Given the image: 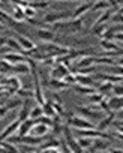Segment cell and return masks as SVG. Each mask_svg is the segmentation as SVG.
<instances>
[{"label": "cell", "mask_w": 123, "mask_h": 153, "mask_svg": "<svg viewBox=\"0 0 123 153\" xmlns=\"http://www.w3.org/2000/svg\"><path fill=\"white\" fill-rule=\"evenodd\" d=\"M69 72L68 66L63 65V63H56L53 65L51 68V72H50V78H57V80H61L63 76Z\"/></svg>", "instance_id": "5b68a950"}, {"label": "cell", "mask_w": 123, "mask_h": 153, "mask_svg": "<svg viewBox=\"0 0 123 153\" xmlns=\"http://www.w3.org/2000/svg\"><path fill=\"white\" fill-rule=\"evenodd\" d=\"M11 72H17V74H30V68L27 65V62H21V63H17V65H12L11 68Z\"/></svg>", "instance_id": "d6986e66"}, {"label": "cell", "mask_w": 123, "mask_h": 153, "mask_svg": "<svg viewBox=\"0 0 123 153\" xmlns=\"http://www.w3.org/2000/svg\"><path fill=\"white\" fill-rule=\"evenodd\" d=\"M30 102H32V98H26L24 102L21 104L23 107H21V110H20V113H18V120H20V122H24V120L30 119V117H29V116H30V108H32Z\"/></svg>", "instance_id": "8fae6325"}, {"label": "cell", "mask_w": 123, "mask_h": 153, "mask_svg": "<svg viewBox=\"0 0 123 153\" xmlns=\"http://www.w3.org/2000/svg\"><path fill=\"white\" fill-rule=\"evenodd\" d=\"M17 41H18V44H20V47H21V50H23V54H26L27 51H30V50H33L36 45H35V42L32 41V39H29V38H26V36H17Z\"/></svg>", "instance_id": "5bb4252c"}, {"label": "cell", "mask_w": 123, "mask_h": 153, "mask_svg": "<svg viewBox=\"0 0 123 153\" xmlns=\"http://www.w3.org/2000/svg\"><path fill=\"white\" fill-rule=\"evenodd\" d=\"M95 63H105V65H116V62L113 59H110L108 56L105 57H95Z\"/></svg>", "instance_id": "f35d334b"}, {"label": "cell", "mask_w": 123, "mask_h": 153, "mask_svg": "<svg viewBox=\"0 0 123 153\" xmlns=\"http://www.w3.org/2000/svg\"><path fill=\"white\" fill-rule=\"evenodd\" d=\"M48 89H51L53 92H60V90H66V89H69L71 86L69 84H66L63 80H57V78H50V81L45 84Z\"/></svg>", "instance_id": "ba28073f"}, {"label": "cell", "mask_w": 123, "mask_h": 153, "mask_svg": "<svg viewBox=\"0 0 123 153\" xmlns=\"http://www.w3.org/2000/svg\"><path fill=\"white\" fill-rule=\"evenodd\" d=\"M42 111H44V114H45V116H48V117H53V116L56 114V111H54V108H53L51 101H45V102L42 104Z\"/></svg>", "instance_id": "83f0119b"}, {"label": "cell", "mask_w": 123, "mask_h": 153, "mask_svg": "<svg viewBox=\"0 0 123 153\" xmlns=\"http://www.w3.org/2000/svg\"><path fill=\"white\" fill-rule=\"evenodd\" d=\"M5 44H6V38H0V48H2Z\"/></svg>", "instance_id": "bcb514c9"}, {"label": "cell", "mask_w": 123, "mask_h": 153, "mask_svg": "<svg viewBox=\"0 0 123 153\" xmlns=\"http://www.w3.org/2000/svg\"><path fill=\"white\" fill-rule=\"evenodd\" d=\"M108 29V26H107V23H102V24H96V26H92V30H93V33L95 35H102L105 30Z\"/></svg>", "instance_id": "8d00e7d4"}, {"label": "cell", "mask_w": 123, "mask_h": 153, "mask_svg": "<svg viewBox=\"0 0 123 153\" xmlns=\"http://www.w3.org/2000/svg\"><path fill=\"white\" fill-rule=\"evenodd\" d=\"M20 120L18 119H15V120H12L6 128H5V131L2 132V134H0V141H2V140H6L9 135H12V134H15L17 131H18V126H20Z\"/></svg>", "instance_id": "7c38bea8"}, {"label": "cell", "mask_w": 123, "mask_h": 153, "mask_svg": "<svg viewBox=\"0 0 123 153\" xmlns=\"http://www.w3.org/2000/svg\"><path fill=\"white\" fill-rule=\"evenodd\" d=\"M72 87L77 93H81V95H92L95 92V87H92V86H81V84L75 83V84H72Z\"/></svg>", "instance_id": "7402d4cb"}, {"label": "cell", "mask_w": 123, "mask_h": 153, "mask_svg": "<svg viewBox=\"0 0 123 153\" xmlns=\"http://www.w3.org/2000/svg\"><path fill=\"white\" fill-rule=\"evenodd\" d=\"M44 114V111H42V105H36V107H32L30 108V119H38V117H41Z\"/></svg>", "instance_id": "4dcf8cb0"}, {"label": "cell", "mask_w": 123, "mask_h": 153, "mask_svg": "<svg viewBox=\"0 0 123 153\" xmlns=\"http://www.w3.org/2000/svg\"><path fill=\"white\" fill-rule=\"evenodd\" d=\"M23 12H24V17H26V18H33L35 14H36V12H35V8H32L30 5L24 6V8H23Z\"/></svg>", "instance_id": "74e56055"}, {"label": "cell", "mask_w": 123, "mask_h": 153, "mask_svg": "<svg viewBox=\"0 0 123 153\" xmlns=\"http://www.w3.org/2000/svg\"><path fill=\"white\" fill-rule=\"evenodd\" d=\"M15 95L18 96V98H33V92L32 90H29V89H24V87H20L17 92H15Z\"/></svg>", "instance_id": "1f68e13d"}, {"label": "cell", "mask_w": 123, "mask_h": 153, "mask_svg": "<svg viewBox=\"0 0 123 153\" xmlns=\"http://www.w3.org/2000/svg\"><path fill=\"white\" fill-rule=\"evenodd\" d=\"M20 87H21V80L18 78V76H9L8 78V89L17 92Z\"/></svg>", "instance_id": "d4e9b609"}, {"label": "cell", "mask_w": 123, "mask_h": 153, "mask_svg": "<svg viewBox=\"0 0 123 153\" xmlns=\"http://www.w3.org/2000/svg\"><path fill=\"white\" fill-rule=\"evenodd\" d=\"M12 9H14V12H12V18H14L15 21H23V20H26V17H24V12H23V8H21V6L14 5V6H12Z\"/></svg>", "instance_id": "484cf974"}, {"label": "cell", "mask_w": 123, "mask_h": 153, "mask_svg": "<svg viewBox=\"0 0 123 153\" xmlns=\"http://www.w3.org/2000/svg\"><path fill=\"white\" fill-rule=\"evenodd\" d=\"M113 92L116 93V96H120L123 95V89H122V83H116V86H113Z\"/></svg>", "instance_id": "ee69618b"}, {"label": "cell", "mask_w": 123, "mask_h": 153, "mask_svg": "<svg viewBox=\"0 0 123 153\" xmlns=\"http://www.w3.org/2000/svg\"><path fill=\"white\" fill-rule=\"evenodd\" d=\"M104 96H105V95H102V93L93 92V93L90 95V102H92V104H99V102L104 99Z\"/></svg>", "instance_id": "60d3db41"}, {"label": "cell", "mask_w": 123, "mask_h": 153, "mask_svg": "<svg viewBox=\"0 0 123 153\" xmlns=\"http://www.w3.org/2000/svg\"><path fill=\"white\" fill-rule=\"evenodd\" d=\"M38 38L44 42H54L57 39L56 33L53 30H48V29H39L38 30Z\"/></svg>", "instance_id": "9a60e30c"}, {"label": "cell", "mask_w": 123, "mask_h": 153, "mask_svg": "<svg viewBox=\"0 0 123 153\" xmlns=\"http://www.w3.org/2000/svg\"><path fill=\"white\" fill-rule=\"evenodd\" d=\"M5 45L8 47V50H12L14 53H21L23 54V50H21V47H20V44H18V41L15 38H6Z\"/></svg>", "instance_id": "44dd1931"}, {"label": "cell", "mask_w": 123, "mask_h": 153, "mask_svg": "<svg viewBox=\"0 0 123 153\" xmlns=\"http://www.w3.org/2000/svg\"><path fill=\"white\" fill-rule=\"evenodd\" d=\"M11 68H12V65H9V63L5 62L3 59H0V75L9 74V72H11Z\"/></svg>", "instance_id": "d590c367"}, {"label": "cell", "mask_w": 123, "mask_h": 153, "mask_svg": "<svg viewBox=\"0 0 123 153\" xmlns=\"http://www.w3.org/2000/svg\"><path fill=\"white\" fill-rule=\"evenodd\" d=\"M6 113H8V108H6L5 105H0V120H2V119H5Z\"/></svg>", "instance_id": "f6af8a7d"}, {"label": "cell", "mask_w": 123, "mask_h": 153, "mask_svg": "<svg viewBox=\"0 0 123 153\" xmlns=\"http://www.w3.org/2000/svg\"><path fill=\"white\" fill-rule=\"evenodd\" d=\"M18 152H38V147H35V146H29V144H23V143H20V147H18Z\"/></svg>", "instance_id": "b9f144b4"}, {"label": "cell", "mask_w": 123, "mask_h": 153, "mask_svg": "<svg viewBox=\"0 0 123 153\" xmlns=\"http://www.w3.org/2000/svg\"><path fill=\"white\" fill-rule=\"evenodd\" d=\"M0 76H2V75H0Z\"/></svg>", "instance_id": "c3c4849f"}, {"label": "cell", "mask_w": 123, "mask_h": 153, "mask_svg": "<svg viewBox=\"0 0 123 153\" xmlns=\"http://www.w3.org/2000/svg\"><path fill=\"white\" fill-rule=\"evenodd\" d=\"M107 104H108L110 110H113V111H120L122 110V98L120 96H114V98L108 99Z\"/></svg>", "instance_id": "603a6c76"}, {"label": "cell", "mask_w": 123, "mask_h": 153, "mask_svg": "<svg viewBox=\"0 0 123 153\" xmlns=\"http://www.w3.org/2000/svg\"><path fill=\"white\" fill-rule=\"evenodd\" d=\"M96 78L110 83H122V75H108V74H98Z\"/></svg>", "instance_id": "ffe728a7"}, {"label": "cell", "mask_w": 123, "mask_h": 153, "mask_svg": "<svg viewBox=\"0 0 123 153\" xmlns=\"http://www.w3.org/2000/svg\"><path fill=\"white\" fill-rule=\"evenodd\" d=\"M54 30H59L61 33H78L83 30V20L72 18V20H61L53 24Z\"/></svg>", "instance_id": "6da1fadb"}, {"label": "cell", "mask_w": 123, "mask_h": 153, "mask_svg": "<svg viewBox=\"0 0 123 153\" xmlns=\"http://www.w3.org/2000/svg\"><path fill=\"white\" fill-rule=\"evenodd\" d=\"M92 141H93V138H87V137H80V138L77 140L78 146H80L83 150H89V147L92 146Z\"/></svg>", "instance_id": "f546056e"}, {"label": "cell", "mask_w": 123, "mask_h": 153, "mask_svg": "<svg viewBox=\"0 0 123 153\" xmlns=\"http://www.w3.org/2000/svg\"><path fill=\"white\" fill-rule=\"evenodd\" d=\"M69 17H71L69 12H59V14L53 12V14H47V15L42 18V23H44V24H54V23H57V21H61V20L69 18Z\"/></svg>", "instance_id": "8992f818"}, {"label": "cell", "mask_w": 123, "mask_h": 153, "mask_svg": "<svg viewBox=\"0 0 123 153\" xmlns=\"http://www.w3.org/2000/svg\"><path fill=\"white\" fill-rule=\"evenodd\" d=\"M114 9H116V8H113V9H108V8H107V9L104 11V14H102V15L93 23V26H96V24H102V23H108V21H110V17H111L113 12H114Z\"/></svg>", "instance_id": "cb8c5ba5"}, {"label": "cell", "mask_w": 123, "mask_h": 153, "mask_svg": "<svg viewBox=\"0 0 123 153\" xmlns=\"http://www.w3.org/2000/svg\"><path fill=\"white\" fill-rule=\"evenodd\" d=\"M68 125H71L72 128H77V129H93V123L81 116H72L68 119Z\"/></svg>", "instance_id": "3957f363"}, {"label": "cell", "mask_w": 123, "mask_h": 153, "mask_svg": "<svg viewBox=\"0 0 123 153\" xmlns=\"http://www.w3.org/2000/svg\"><path fill=\"white\" fill-rule=\"evenodd\" d=\"M21 104H23V99L18 98V99H14V101H11V102H6L5 107L8 108V111H11V110H15V108L21 107Z\"/></svg>", "instance_id": "836d02e7"}, {"label": "cell", "mask_w": 123, "mask_h": 153, "mask_svg": "<svg viewBox=\"0 0 123 153\" xmlns=\"http://www.w3.org/2000/svg\"><path fill=\"white\" fill-rule=\"evenodd\" d=\"M101 47H102V50H105V53H116V54H119V56H122V45L119 44H114L113 41H107V39H104L102 42H101Z\"/></svg>", "instance_id": "30bf717a"}, {"label": "cell", "mask_w": 123, "mask_h": 153, "mask_svg": "<svg viewBox=\"0 0 123 153\" xmlns=\"http://www.w3.org/2000/svg\"><path fill=\"white\" fill-rule=\"evenodd\" d=\"M0 8H3V9H5V8H6V6H5V5H3V3H2V2H0Z\"/></svg>", "instance_id": "7dc6e473"}, {"label": "cell", "mask_w": 123, "mask_h": 153, "mask_svg": "<svg viewBox=\"0 0 123 153\" xmlns=\"http://www.w3.org/2000/svg\"><path fill=\"white\" fill-rule=\"evenodd\" d=\"M107 138H102V137H98V138H93L92 141V146L89 147V150L92 152H105L110 149V143L105 141Z\"/></svg>", "instance_id": "52a82bcc"}, {"label": "cell", "mask_w": 123, "mask_h": 153, "mask_svg": "<svg viewBox=\"0 0 123 153\" xmlns=\"http://www.w3.org/2000/svg\"><path fill=\"white\" fill-rule=\"evenodd\" d=\"M75 80H77V83L81 84V86H92V87H95V81H93L92 76H89V75L77 74V75H75Z\"/></svg>", "instance_id": "ac0fdd59"}, {"label": "cell", "mask_w": 123, "mask_h": 153, "mask_svg": "<svg viewBox=\"0 0 123 153\" xmlns=\"http://www.w3.org/2000/svg\"><path fill=\"white\" fill-rule=\"evenodd\" d=\"M92 0H87V2H84V3H81L77 9H75V12L72 14V18H81L87 11H90V8H92Z\"/></svg>", "instance_id": "e0dca14e"}, {"label": "cell", "mask_w": 123, "mask_h": 153, "mask_svg": "<svg viewBox=\"0 0 123 153\" xmlns=\"http://www.w3.org/2000/svg\"><path fill=\"white\" fill-rule=\"evenodd\" d=\"M110 20H111L113 23H119V24H122V8H120V6H119V9H117V14L111 15Z\"/></svg>", "instance_id": "7bdbcfd3"}, {"label": "cell", "mask_w": 123, "mask_h": 153, "mask_svg": "<svg viewBox=\"0 0 123 153\" xmlns=\"http://www.w3.org/2000/svg\"><path fill=\"white\" fill-rule=\"evenodd\" d=\"M50 131H51V126H48V125H45V123H41V122L33 120V126L30 128L29 134H30V135H33V137H41V138H44L45 135H48V134H50Z\"/></svg>", "instance_id": "277c9868"}, {"label": "cell", "mask_w": 123, "mask_h": 153, "mask_svg": "<svg viewBox=\"0 0 123 153\" xmlns=\"http://www.w3.org/2000/svg\"><path fill=\"white\" fill-rule=\"evenodd\" d=\"M2 59L5 62H8L9 65H17V63H21V62H27V57H24L21 53H6V54H3Z\"/></svg>", "instance_id": "9c48e42d"}, {"label": "cell", "mask_w": 123, "mask_h": 153, "mask_svg": "<svg viewBox=\"0 0 123 153\" xmlns=\"http://www.w3.org/2000/svg\"><path fill=\"white\" fill-rule=\"evenodd\" d=\"M107 8H110V3L107 2V0H98V2H95V3H92V8H90V11H99V9H107Z\"/></svg>", "instance_id": "f1b7e54d"}, {"label": "cell", "mask_w": 123, "mask_h": 153, "mask_svg": "<svg viewBox=\"0 0 123 153\" xmlns=\"http://www.w3.org/2000/svg\"><path fill=\"white\" fill-rule=\"evenodd\" d=\"M114 122V113H108V116L105 117V119H102L99 123H98V126H95L98 131H101V132H105L110 126H111V123Z\"/></svg>", "instance_id": "2e32d148"}, {"label": "cell", "mask_w": 123, "mask_h": 153, "mask_svg": "<svg viewBox=\"0 0 123 153\" xmlns=\"http://www.w3.org/2000/svg\"><path fill=\"white\" fill-rule=\"evenodd\" d=\"M61 80H63L66 84H69V86H72V84H75L77 83V80H75V74H66L65 76H63V78H61Z\"/></svg>", "instance_id": "ab89813d"}, {"label": "cell", "mask_w": 123, "mask_h": 153, "mask_svg": "<svg viewBox=\"0 0 123 153\" xmlns=\"http://www.w3.org/2000/svg\"><path fill=\"white\" fill-rule=\"evenodd\" d=\"M29 5L35 9H45L48 6V0H36V2H30Z\"/></svg>", "instance_id": "e575fe53"}, {"label": "cell", "mask_w": 123, "mask_h": 153, "mask_svg": "<svg viewBox=\"0 0 123 153\" xmlns=\"http://www.w3.org/2000/svg\"><path fill=\"white\" fill-rule=\"evenodd\" d=\"M113 83H110V81H104L101 86H99V93H102V95H107V93H110L111 90H113Z\"/></svg>", "instance_id": "d6a6232c"}, {"label": "cell", "mask_w": 123, "mask_h": 153, "mask_svg": "<svg viewBox=\"0 0 123 153\" xmlns=\"http://www.w3.org/2000/svg\"><path fill=\"white\" fill-rule=\"evenodd\" d=\"M61 134H63V137H65V141H66V144H68V147H69V152H84V150L78 146L77 140L74 138L72 131L69 129V125H68V126H63V129H61Z\"/></svg>", "instance_id": "7a4b0ae2"}, {"label": "cell", "mask_w": 123, "mask_h": 153, "mask_svg": "<svg viewBox=\"0 0 123 153\" xmlns=\"http://www.w3.org/2000/svg\"><path fill=\"white\" fill-rule=\"evenodd\" d=\"M86 2H87V0H86Z\"/></svg>", "instance_id": "681fc988"}, {"label": "cell", "mask_w": 123, "mask_h": 153, "mask_svg": "<svg viewBox=\"0 0 123 153\" xmlns=\"http://www.w3.org/2000/svg\"><path fill=\"white\" fill-rule=\"evenodd\" d=\"M93 63H95V57H93V56H87V57L78 60L77 68H78V69H80V68H87V66H92Z\"/></svg>", "instance_id": "4316f807"}, {"label": "cell", "mask_w": 123, "mask_h": 153, "mask_svg": "<svg viewBox=\"0 0 123 153\" xmlns=\"http://www.w3.org/2000/svg\"><path fill=\"white\" fill-rule=\"evenodd\" d=\"M78 113L84 119H98V117H101V111H96L92 107H78Z\"/></svg>", "instance_id": "4fadbf2b"}]
</instances>
